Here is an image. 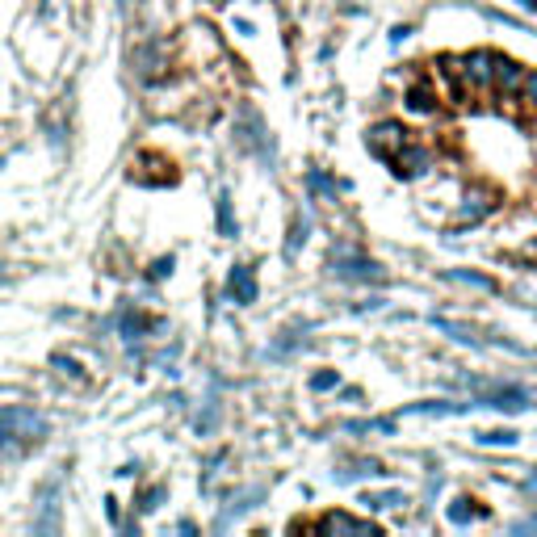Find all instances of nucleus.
<instances>
[{
  "label": "nucleus",
  "instance_id": "30",
  "mask_svg": "<svg viewBox=\"0 0 537 537\" xmlns=\"http://www.w3.org/2000/svg\"><path fill=\"white\" fill-rule=\"evenodd\" d=\"M533 482H537V474H533Z\"/></svg>",
  "mask_w": 537,
  "mask_h": 537
},
{
  "label": "nucleus",
  "instance_id": "2",
  "mask_svg": "<svg viewBox=\"0 0 537 537\" xmlns=\"http://www.w3.org/2000/svg\"><path fill=\"white\" fill-rule=\"evenodd\" d=\"M332 273H336L340 282H383L386 269L378 261H370V256L340 253V256H332Z\"/></svg>",
  "mask_w": 537,
  "mask_h": 537
},
{
  "label": "nucleus",
  "instance_id": "27",
  "mask_svg": "<svg viewBox=\"0 0 537 537\" xmlns=\"http://www.w3.org/2000/svg\"><path fill=\"white\" fill-rule=\"evenodd\" d=\"M516 533H537V516H533V521H516Z\"/></svg>",
  "mask_w": 537,
  "mask_h": 537
},
{
  "label": "nucleus",
  "instance_id": "14",
  "mask_svg": "<svg viewBox=\"0 0 537 537\" xmlns=\"http://www.w3.org/2000/svg\"><path fill=\"white\" fill-rule=\"evenodd\" d=\"M450 282H458V285H471V290H482V294H492L495 290V282L492 277H482V273H466V269H453V273H445Z\"/></svg>",
  "mask_w": 537,
  "mask_h": 537
},
{
  "label": "nucleus",
  "instance_id": "20",
  "mask_svg": "<svg viewBox=\"0 0 537 537\" xmlns=\"http://www.w3.org/2000/svg\"><path fill=\"white\" fill-rule=\"evenodd\" d=\"M147 328H155V323H147L143 315H126V319H122V332H126V336H139V332H147Z\"/></svg>",
  "mask_w": 537,
  "mask_h": 537
},
{
  "label": "nucleus",
  "instance_id": "7",
  "mask_svg": "<svg viewBox=\"0 0 537 537\" xmlns=\"http://www.w3.org/2000/svg\"><path fill=\"white\" fill-rule=\"evenodd\" d=\"M521 85H525V67L495 55V88H500L504 97H512V93H521Z\"/></svg>",
  "mask_w": 537,
  "mask_h": 537
},
{
  "label": "nucleus",
  "instance_id": "13",
  "mask_svg": "<svg viewBox=\"0 0 537 537\" xmlns=\"http://www.w3.org/2000/svg\"><path fill=\"white\" fill-rule=\"evenodd\" d=\"M407 110H412V114H424V118H428V114H437V97H433V88H428V85H416V88H412V93H407Z\"/></svg>",
  "mask_w": 537,
  "mask_h": 537
},
{
  "label": "nucleus",
  "instance_id": "9",
  "mask_svg": "<svg viewBox=\"0 0 537 537\" xmlns=\"http://www.w3.org/2000/svg\"><path fill=\"white\" fill-rule=\"evenodd\" d=\"M362 504L370 512H399V508H407V492H365Z\"/></svg>",
  "mask_w": 537,
  "mask_h": 537
},
{
  "label": "nucleus",
  "instance_id": "21",
  "mask_svg": "<svg viewBox=\"0 0 537 537\" xmlns=\"http://www.w3.org/2000/svg\"><path fill=\"white\" fill-rule=\"evenodd\" d=\"M160 500H164V487H152V492L139 500V508H143V512H155V508H160Z\"/></svg>",
  "mask_w": 537,
  "mask_h": 537
},
{
  "label": "nucleus",
  "instance_id": "28",
  "mask_svg": "<svg viewBox=\"0 0 537 537\" xmlns=\"http://www.w3.org/2000/svg\"><path fill=\"white\" fill-rule=\"evenodd\" d=\"M5 277H9V269H5V264H0V282H5Z\"/></svg>",
  "mask_w": 537,
  "mask_h": 537
},
{
  "label": "nucleus",
  "instance_id": "3",
  "mask_svg": "<svg viewBox=\"0 0 537 537\" xmlns=\"http://www.w3.org/2000/svg\"><path fill=\"white\" fill-rule=\"evenodd\" d=\"M319 533H336V537H373L378 525L373 521H362V516H349V512H328L315 521Z\"/></svg>",
  "mask_w": 537,
  "mask_h": 537
},
{
  "label": "nucleus",
  "instance_id": "19",
  "mask_svg": "<svg viewBox=\"0 0 537 537\" xmlns=\"http://www.w3.org/2000/svg\"><path fill=\"white\" fill-rule=\"evenodd\" d=\"M219 227H223V235H235V219H231V198L227 194L219 198Z\"/></svg>",
  "mask_w": 537,
  "mask_h": 537
},
{
  "label": "nucleus",
  "instance_id": "4",
  "mask_svg": "<svg viewBox=\"0 0 537 537\" xmlns=\"http://www.w3.org/2000/svg\"><path fill=\"white\" fill-rule=\"evenodd\" d=\"M391 164H395V173L403 176V181H416V176H424L428 168H433V152H428V147H416V143H403V147L391 155Z\"/></svg>",
  "mask_w": 537,
  "mask_h": 537
},
{
  "label": "nucleus",
  "instance_id": "15",
  "mask_svg": "<svg viewBox=\"0 0 537 537\" xmlns=\"http://www.w3.org/2000/svg\"><path fill=\"white\" fill-rule=\"evenodd\" d=\"M474 441H479V445H500V450H508V445H516L521 437H516L512 428H487V433H479Z\"/></svg>",
  "mask_w": 537,
  "mask_h": 537
},
{
  "label": "nucleus",
  "instance_id": "29",
  "mask_svg": "<svg viewBox=\"0 0 537 537\" xmlns=\"http://www.w3.org/2000/svg\"><path fill=\"white\" fill-rule=\"evenodd\" d=\"M122 5H131V0H122ZM134 5H139V0H134Z\"/></svg>",
  "mask_w": 537,
  "mask_h": 537
},
{
  "label": "nucleus",
  "instance_id": "24",
  "mask_svg": "<svg viewBox=\"0 0 537 537\" xmlns=\"http://www.w3.org/2000/svg\"><path fill=\"white\" fill-rule=\"evenodd\" d=\"M336 383H340V378L332 370H323V373H315V378H311V386H315V391H332Z\"/></svg>",
  "mask_w": 537,
  "mask_h": 537
},
{
  "label": "nucleus",
  "instance_id": "23",
  "mask_svg": "<svg viewBox=\"0 0 537 537\" xmlns=\"http://www.w3.org/2000/svg\"><path fill=\"white\" fill-rule=\"evenodd\" d=\"M525 101H529V110H537V72H525Z\"/></svg>",
  "mask_w": 537,
  "mask_h": 537
},
{
  "label": "nucleus",
  "instance_id": "22",
  "mask_svg": "<svg viewBox=\"0 0 537 537\" xmlns=\"http://www.w3.org/2000/svg\"><path fill=\"white\" fill-rule=\"evenodd\" d=\"M307 181H311V189H319V194H328V198H336V185H332V181H328L323 173H311Z\"/></svg>",
  "mask_w": 537,
  "mask_h": 537
},
{
  "label": "nucleus",
  "instance_id": "1",
  "mask_svg": "<svg viewBox=\"0 0 537 537\" xmlns=\"http://www.w3.org/2000/svg\"><path fill=\"white\" fill-rule=\"evenodd\" d=\"M46 437V420L34 412V407H0V441H13V445H34V441Z\"/></svg>",
  "mask_w": 537,
  "mask_h": 537
},
{
  "label": "nucleus",
  "instance_id": "16",
  "mask_svg": "<svg viewBox=\"0 0 537 537\" xmlns=\"http://www.w3.org/2000/svg\"><path fill=\"white\" fill-rule=\"evenodd\" d=\"M445 512H450L453 525H471L474 516H479V508H471V500H466V495H458V500H453V504L445 508Z\"/></svg>",
  "mask_w": 537,
  "mask_h": 537
},
{
  "label": "nucleus",
  "instance_id": "18",
  "mask_svg": "<svg viewBox=\"0 0 537 537\" xmlns=\"http://www.w3.org/2000/svg\"><path fill=\"white\" fill-rule=\"evenodd\" d=\"M139 72H143V76H147V80H152L155 76V72H160V55H155V46H143V51H139Z\"/></svg>",
  "mask_w": 537,
  "mask_h": 537
},
{
  "label": "nucleus",
  "instance_id": "8",
  "mask_svg": "<svg viewBox=\"0 0 537 537\" xmlns=\"http://www.w3.org/2000/svg\"><path fill=\"white\" fill-rule=\"evenodd\" d=\"M227 290H231V298H235V303H256V277H253V269H248V264H235V269H231Z\"/></svg>",
  "mask_w": 537,
  "mask_h": 537
},
{
  "label": "nucleus",
  "instance_id": "26",
  "mask_svg": "<svg viewBox=\"0 0 537 537\" xmlns=\"http://www.w3.org/2000/svg\"><path fill=\"white\" fill-rule=\"evenodd\" d=\"M168 273H173V256H164V261L152 264V277H168Z\"/></svg>",
  "mask_w": 537,
  "mask_h": 537
},
{
  "label": "nucleus",
  "instance_id": "5",
  "mask_svg": "<svg viewBox=\"0 0 537 537\" xmlns=\"http://www.w3.org/2000/svg\"><path fill=\"white\" fill-rule=\"evenodd\" d=\"M365 139H370V152L383 155V160H391V155H395L403 143H412L399 122H378V126H370V134H365Z\"/></svg>",
  "mask_w": 537,
  "mask_h": 537
},
{
  "label": "nucleus",
  "instance_id": "10",
  "mask_svg": "<svg viewBox=\"0 0 537 537\" xmlns=\"http://www.w3.org/2000/svg\"><path fill=\"white\" fill-rule=\"evenodd\" d=\"M487 210H492V198H487V194H466V202H462V210H458V227L479 223Z\"/></svg>",
  "mask_w": 537,
  "mask_h": 537
},
{
  "label": "nucleus",
  "instance_id": "17",
  "mask_svg": "<svg viewBox=\"0 0 537 537\" xmlns=\"http://www.w3.org/2000/svg\"><path fill=\"white\" fill-rule=\"evenodd\" d=\"M349 433H395V420H357V424H349Z\"/></svg>",
  "mask_w": 537,
  "mask_h": 537
},
{
  "label": "nucleus",
  "instance_id": "12",
  "mask_svg": "<svg viewBox=\"0 0 537 537\" xmlns=\"http://www.w3.org/2000/svg\"><path fill=\"white\" fill-rule=\"evenodd\" d=\"M433 323H437V328L445 332L450 340H458V344H471V349H479V344H482V340H479V332H474V328H466V323H453V319H433Z\"/></svg>",
  "mask_w": 537,
  "mask_h": 537
},
{
  "label": "nucleus",
  "instance_id": "11",
  "mask_svg": "<svg viewBox=\"0 0 537 537\" xmlns=\"http://www.w3.org/2000/svg\"><path fill=\"white\" fill-rule=\"evenodd\" d=\"M474 403H412L407 407V416H462V412H471Z\"/></svg>",
  "mask_w": 537,
  "mask_h": 537
},
{
  "label": "nucleus",
  "instance_id": "25",
  "mask_svg": "<svg viewBox=\"0 0 537 537\" xmlns=\"http://www.w3.org/2000/svg\"><path fill=\"white\" fill-rule=\"evenodd\" d=\"M307 240V223H294V231H290V256L298 253V244Z\"/></svg>",
  "mask_w": 537,
  "mask_h": 537
},
{
  "label": "nucleus",
  "instance_id": "6",
  "mask_svg": "<svg viewBox=\"0 0 537 537\" xmlns=\"http://www.w3.org/2000/svg\"><path fill=\"white\" fill-rule=\"evenodd\" d=\"M482 391H487V395H482V407H495V412H508V416L529 412V395L516 391V386H482Z\"/></svg>",
  "mask_w": 537,
  "mask_h": 537
}]
</instances>
